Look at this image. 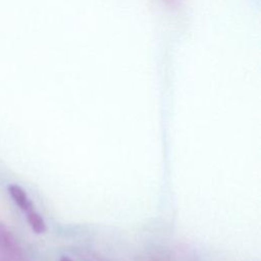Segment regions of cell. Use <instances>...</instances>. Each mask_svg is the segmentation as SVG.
Masks as SVG:
<instances>
[{"mask_svg": "<svg viewBox=\"0 0 261 261\" xmlns=\"http://www.w3.org/2000/svg\"><path fill=\"white\" fill-rule=\"evenodd\" d=\"M139 261H172V259L168 249H163L146 252L139 258Z\"/></svg>", "mask_w": 261, "mask_h": 261, "instance_id": "277c9868", "label": "cell"}, {"mask_svg": "<svg viewBox=\"0 0 261 261\" xmlns=\"http://www.w3.org/2000/svg\"><path fill=\"white\" fill-rule=\"evenodd\" d=\"M25 215H27L25 216L27 221L35 233L42 234V233L46 232L47 225H46L44 218L42 217V215L40 213H38L35 210H32V211L25 213Z\"/></svg>", "mask_w": 261, "mask_h": 261, "instance_id": "3957f363", "label": "cell"}, {"mask_svg": "<svg viewBox=\"0 0 261 261\" xmlns=\"http://www.w3.org/2000/svg\"><path fill=\"white\" fill-rule=\"evenodd\" d=\"M98 261H105V260H98Z\"/></svg>", "mask_w": 261, "mask_h": 261, "instance_id": "8992f818", "label": "cell"}, {"mask_svg": "<svg viewBox=\"0 0 261 261\" xmlns=\"http://www.w3.org/2000/svg\"><path fill=\"white\" fill-rule=\"evenodd\" d=\"M7 191L10 195V197L13 199L15 204L24 212L28 213L32 210H34V204L31 201V199L28 197L25 191L15 184H10L7 187Z\"/></svg>", "mask_w": 261, "mask_h": 261, "instance_id": "7a4b0ae2", "label": "cell"}, {"mask_svg": "<svg viewBox=\"0 0 261 261\" xmlns=\"http://www.w3.org/2000/svg\"><path fill=\"white\" fill-rule=\"evenodd\" d=\"M59 261H72L68 256H61Z\"/></svg>", "mask_w": 261, "mask_h": 261, "instance_id": "5b68a950", "label": "cell"}, {"mask_svg": "<svg viewBox=\"0 0 261 261\" xmlns=\"http://www.w3.org/2000/svg\"><path fill=\"white\" fill-rule=\"evenodd\" d=\"M0 253L6 261H23L21 248L14 234L0 222Z\"/></svg>", "mask_w": 261, "mask_h": 261, "instance_id": "6da1fadb", "label": "cell"}]
</instances>
